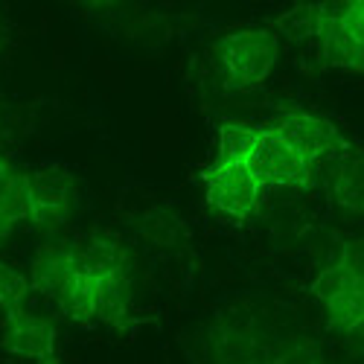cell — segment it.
I'll list each match as a JSON object with an SVG mask.
<instances>
[{"mask_svg":"<svg viewBox=\"0 0 364 364\" xmlns=\"http://www.w3.org/2000/svg\"><path fill=\"white\" fill-rule=\"evenodd\" d=\"M277 53L280 47L274 33H268V29H236V33H228L213 44L210 62H213L228 90L248 94L274 70Z\"/></svg>","mask_w":364,"mask_h":364,"instance_id":"6da1fadb","label":"cell"},{"mask_svg":"<svg viewBox=\"0 0 364 364\" xmlns=\"http://www.w3.org/2000/svg\"><path fill=\"white\" fill-rule=\"evenodd\" d=\"M239 164H245L248 172L265 190H271V187H309L312 178H315V166L271 126H257L254 140Z\"/></svg>","mask_w":364,"mask_h":364,"instance_id":"7a4b0ae2","label":"cell"},{"mask_svg":"<svg viewBox=\"0 0 364 364\" xmlns=\"http://www.w3.org/2000/svg\"><path fill=\"white\" fill-rule=\"evenodd\" d=\"M312 291L338 329L355 332L364 326V268L350 248L341 251L336 265L321 271L312 283Z\"/></svg>","mask_w":364,"mask_h":364,"instance_id":"3957f363","label":"cell"},{"mask_svg":"<svg viewBox=\"0 0 364 364\" xmlns=\"http://www.w3.org/2000/svg\"><path fill=\"white\" fill-rule=\"evenodd\" d=\"M204 193L207 201L213 204L219 213L230 216V219H248L254 210L262 204L265 198V187L248 172L245 164L239 161H228L219 158L204 169Z\"/></svg>","mask_w":364,"mask_h":364,"instance_id":"277c9868","label":"cell"},{"mask_svg":"<svg viewBox=\"0 0 364 364\" xmlns=\"http://www.w3.org/2000/svg\"><path fill=\"white\" fill-rule=\"evenodd\" d=\"M271 129L280 137H286L315 169L353 151L350 140L332 126L329 119L309 114V111H286L271 123Z\"/></svg>","mask_w":364,"mask_h":364,"instance_id":"5b68a950","label":"cell"},{"mask_svg":"<svg viewBox=\"0 0 364 364\" xmlns=\"http://www.w3.org/2000/svg\"><path fill=\"white\" fill-rule=\"evenodd\" d=\"M73 207V178L68 172H26V222L36 228L65 225Z\"/></svg>","mask_w":364,"mask_h":364,"instance_id":"8992f818","label":"cell"},{"mask_svg":"<svg viewBox=\"0 0 364 364\" xmlns=\"http://www.w3.org/2000/svg\"><path fill=\"white\" fill-rule=\"evenodd\" d=\"M0 347L18 358H36V361H50L55 350V326L53 321L26 312L12 309L4 315L0 323Z\"/></svg>","mask_w":364,"mask_h":364,"instance_id":"52a82bcc","label":"cell"},{"mask_svg":"<svg viewBox=\"0 0 364 364\" xmlns=\"http://www.w3.org/2000/svg\"><path fill=\"white\" fill-rule=\"evenodd\" d=\"M329 169V190L338 204L364 213V155L350 151V155L326 164Z\"/></svg>","mask_w":364,"mask_h":364,"instance_id":"ba28073f","label":"cell"},{"mask_svg":"<svg viewBox=\"0 0 364 364\" xmlns=\"http://www.w3.org/2000/svg\"><path fill=\"white\" fill-rule=\"evenodd\" d=\"M26 294H29V280L21 274L18 268L0 262V309L4 312L21 309Z\"/></svg>","mask_w":364,"mask_h":364,"instance_id":"9c48e42d","label":"cell"},{"mask_svg":"<svg viewBox=\"0 0 364 364\" xmlns=\"http://www.w3.org/2000/svg\"><path fill=\"white\" fill-rule=\"evenodd\" d=\"M347 248L353 251V257H355V259H358V265L364 268V239H361V242H353V245H347Z\"/></svg>","mask_w":364,"mask_h":364,"instance_id":"30bf717a","label":"cell"},{"mask_svg":"<svg viewBox=\"0 0 364 364\" xmlns=\"http://www.w3.org/2000/svg\"><path fill=\"white\" fill-rule=\"evenodd\" d=\"M41 364H55V361H53V358H50V361H41Z\"/></svg>","mask_w":364,"mask_h":364,"instance_id":"8fae6325","label":"cell"}]
</instances>
